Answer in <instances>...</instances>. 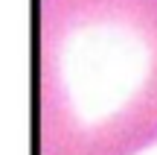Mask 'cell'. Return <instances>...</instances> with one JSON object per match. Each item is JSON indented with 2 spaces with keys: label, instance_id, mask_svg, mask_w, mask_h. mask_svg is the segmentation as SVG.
Segmentation results:
<instances>
[{
  "label": "cell",
  "instance_id": "cell-1",
  "mask_svg": "<svg viewBox=\"0 0 157 155\" xmlns=\"http://www.w3.org/2000/svg\"><path fill=\"white\" fill-rule=\"evenodd\" d=\"M38 155H137L157 144V0H38Z\"/></svg>",
  "mask_w": 157,
  "mask_h": 155
}]
</instances>
